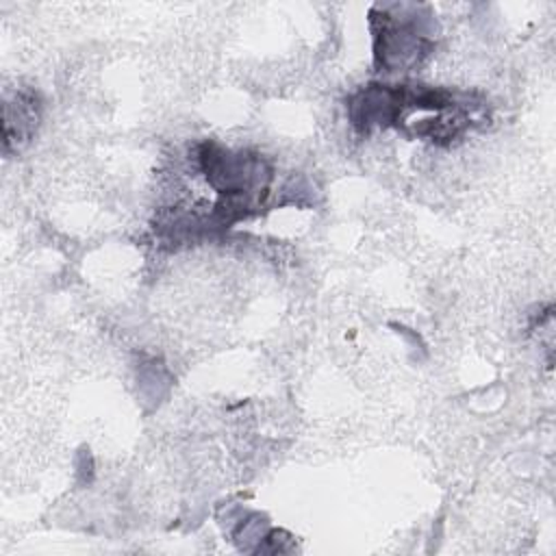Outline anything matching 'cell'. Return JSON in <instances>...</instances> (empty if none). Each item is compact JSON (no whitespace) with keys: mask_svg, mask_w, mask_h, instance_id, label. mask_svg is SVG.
<instances>
[{"mask_svg":"<svg viewBox=\"0 0 556 556\" xmlns=\"http://www.w3.org/2000/svg\"><path fill=\"white\" fill-rule=\"evenodd\" d=\"M413 4L378 7L371 11L374 56L380 72H406L419 65L434 48L424 20Z\"/></svg>","mask_w":556,"mask_h":556,"instance_id":"1","label":"cell"},{"mask_svg":"<svg viewBox=\"0 0 556 556\" xmlns=\"http://www.w3.org/2000/svg\"><path fill=\"white\" fill-rule=\"evenodd\" d=\"M348 113L356 130L369 132L374 128H387L402 119L404 91L402 85L371 83L350 98Z\"/></svg>","mask_w":556,"mask_h":556,"instance_id":"2","label":"cell"},{"mask_svg":"<svg viewBox=\"0 0 556 556\" xmlns=\"http://www.w3.org/2000/svg\"><path fill=\"white\" fill-rule=\"evenodd\" d=\"M39 119V102L30 91L15 93V102L4 104V148L11 141H28Z\"/></svg>","mask_w":556,"mask_h":556,"instance_id":"3","label":"cell"}]
</instances>
